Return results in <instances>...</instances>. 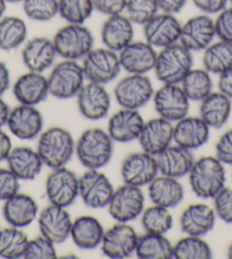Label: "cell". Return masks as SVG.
I'll list each match as a JSON object with an SVG mask.
<instances>
[{"instance_id": "cell-1", "label": "cell", "mask_w": 232, "mask_h": 259, "mask_svg": "<svg viewBox=\"0 0 232 259\" xmlns=\"http://www.w3.org/2000/svg\"><path fill=\"white\" fill-rule=\"evenodd\" d=\"M35 150L44 166L56 169L68 166L75 154V142L68 129L52 126L40 134Z\"/></svg>"}, {"instance_id": "cell-2", "label": "cell", "mask_w": 232, "mask_h": 259, "mask_svg": "<svg viewBox=\"0 0 232 259\" xmlns=\"http://www.w3.org/2000/svg\"><path fill=\"white\" fill-rule=\"evenodd\" d=\"M114 153V141L101 128H89L75 142V154L87 169H101L109 163Z\"/></svg>"}, {"instance_id": "cell-3", "label": "cell", "mask_w": 232, "mask_h": 259, "mask_svg": "<svg viewBox=\"0 0 232 259\" xmlns=\"http://www.w3.org/2000/svg\"><path fill=\"white\" fill-rule=\"evenodd\" d=\"M188 176L193 193L203 200L213 199L226 182L224 164L211 155L195 160Z\"/></svg>"}, {"instance_id": "cell-4", "label": "cell", "mask_w": 232, "mask_h": 259, "mask_svg": "<svg viewBox=\"0 0 232 259\" xmlns=\"http://www.w3.org/2000/svg\"><path fill=\"white\" fill-rule=\"evenodd\" d=\"M194 66L193 52L177 42L160 49L156 57L154 72L162 83H180Z\"/></svg>"}, {"instance_id": "cell-5", "label": "cell", "mask_w": 232, "mask_h": 259, "mask_svg": "<svg viewBox=\"0 0 232 259\" xmlns=\"http://www.w3.org/2000/svg\"><path fill=\"white\" fill-rule=\"evenodd\" d=\"M57 55L63 60H82L93 48L95 37L84 24L68 23L52 38Z\"/></svg>"}, {"instance_id": "cell-6", "label": "cell", "mask_w": 232, "mask_h": 259, "mask_svg": "<svg viewBox=\"0 0 232 259\" xmlns=\"http://www.w3.org/2000/svg\"><path fill=\"white\" fill-rule=\"evenodd\" d=\"M49 94L58 100H69L78 95L86 75L78 61L63 60L52 66L47 77Z\"/></svg>"}, {"instance_id": "cell-7", "label": "cell", "mask_w": 232, "mask_h": 259, "mask_svg": "<svg viewBox=\"0 0 232 259\" xmlns=\"http://www.w3.org/2000/svg\"><path fill=\"white\" fill-rule=\"evenodd\" d=\"M81 65L88 81L104 86L118 78L122 70L119 53L106 47L92 48L82 59Z\"/></svg>"}, {"instance_id": "cell-8", "label": "cell", "mask_w": 232, "mask_h": 259, "mask_svg": "<svg viewBox=\"0 0 232 259\" xmlns=\"http://www.w3.org/2000/svg\"><path fill=\"white\" fill-rule=\"evenodd\" d=\"M154 86L146 74H130L122 78L114 88V98L123 109L139 110L153 100Z\"/></svg>"}, {"instance_id": "cell-9", "label": "cell", "mask_w": 232, "mask_h": 259, "mask_svg": "<svg viewBox=\"0 0 232 259\" xmlns=\"http://www.w3.org/2000/svg\"><path fill=\"white\" fill-rule=\"evenodd\" d=\"M114 191L110 180L100 169H87L79 177V198L90 209L107 208Z\"/></svg>"}, {"instance_id": "cell-10", "label": "cell", "mask_w": 232, "mask_h": 259, "mask_svg": "<svg viewBox=\"0 0 232 259\" xmlns=\"http://www.w3.org/2000/svg\"><path fill=\"white\" fill-rule=\"evenodd\" d=\"M110 217L120 223H130L141 216L145 209V194L141 187L126 184L114 191L107 205Z\"/></svg>"}, {"instance_id": "cell-11", "label": "cell", "mask_w": 232, "mask_h": 259, "mask_svg": "<svg viewBox=\"0 0 232 259\" xmlns=\"http://www.w3.org/2000/svg\"><path fill=\"white\" fill-rule=\"evenodd\" d=\"M44 191L49 203L69 208L79 198V177L66 166L51 169Z\"/></svg>"}, {"instance_id": "cell-12", "label": "cell", "mask_w": 232, "mask_h": 259, "mask_svg": "<svg viewBox=\"0 0 232 259\" xmlns=\"http://www.w3.org/2000/svg\"><path fill=\"white\" fill-rule=\"evenodd\" d=\"M153 102L158 117L172 123L187 117L190 110V101L180 83H163L154 93Z\"/></svg>"}, {"instance_id": "cell-13", "label": "cell", "mask_w": 232, "mask_h": 259, "mask_svg": "<svg viewBox=\"0 0 232 259\" xmlns=\"http://www.w3.org/2000/svg\"><path fill=\"white\" fill-rule=\"evenodd\" d=\"M139 235L129 223L116 222L105 231L100 243L101 252L111 259H126L136 253Z\"/></svg>"}, {"instance_id": "cell-14", "label": "cell", "mask_w": 232, "mask_h": 259, "mask_svg": "<svg viewBox=\"0 0 232 259\" xmlns=\"http://www.w3.org/2000/svg\"><path fill=\"white\" fill-rule=\"evenodd\" d=\"M40 234L46 236L55 244L64 243L71 238L73 220L68 208L49 203L38 215Z\"/></svg>"}, {"instance_id": "cell-15", "label": "cell", "mask_w": 232, "mask_h": 259, "mask_svg": "<svg viewBox=\"0 0 232 259\" xmlns=\"http://www.w3.org/2000/svg\"><path fill=\"white\" fill-rule=\"evenodd\" d=\"M158 174L157 159L145 151L133 152L127 155L121 164L123 182L133 186H148Z\"/></svg>"}, {"instance_id": "cell-16", "label": "cell", "mask_w": 232, "mask_h": 259, "mask_svg": "<svg viewBox=\"0 0 232 259\" xmlns=\"http://www.w3.org/2000/svg\"><path fill=\"white\" fill-rule=\"evenodd\" d=\"M180 21L174 14L157 13L155 16L142 25L145 41L154 48H165L180 41Z\"/></svg>"}, {"instance_id": "cell-17", "label": "cell", "mask_w": 232, "mask_h": 259, "mask_svg": "<svg viewBox=\"0 0 232 259\" xmlns=\"http://www.w3.org/2000/svg\"><path fill=\"white\" fill-rule=\"evenodd\" d=\"M75 97L79 112L87 120L98 121L108 115L111 101L104 84L89 81L83 84Z\"/></svg>"}, {"instance_id": "cell-18", "label": "cell", "mask_w": 232, "mask_h": 259, "mask_svg": "<svg viewBox=\"0 0 232 259\" xmlns=\"http://www.w3.org/2000/svg\"><path fill=\"white\" fill-rule=\"evenodd\" d=\"M44 120L37 106L20 104L11 109L7 127L21 141H32L43 132Z\"/></svg>"}, {"instance_id": "cell-19", "label": "cell", "mask_w": 232, "mask_h": 259, "mask_svg": "<svg viewBox=\"0 0 232 259\" xmlns=\"http://www.w3.org/2000/svg\"><path fill=\"white\" fill-rule=\"evenodd\" d=\"M215 37V23L211 15L199 14L190 17L182 24L179 42L193 53L203 52Z\"/></svg>"}, {"instance_id": "cell-20", "label": "cell", "mask_w": 232, "mask_h": 259, "mask_svg": "<svg viewBox=\"0 0 232 259\" xmlns=\"http://www.w3.org/2000/svg\"><path fill=\"white\" fill-rule=\"evenodd\" d=\"M57 56L52 39L47 37H34L26 40L21 53L22 62L25 68L40 73L52 68Z\"/></svg>"}, {"instance_id": "cell-21", "label": "cell", "mask_w": 232, "mask_h": 259, "mask_svg": "<svg viewBox=\"0 0 232 259\" xmlns=\"http://www.w3.org/2000/svg\"><path fill=\"white\" fill-rule=\"evenodd\" d=\"M174 124L160 117L153 118L145 122L138 142L142 151L157 157L166 150L173 142Z\"/></svg>"}, {"instance_id": "cell-22", "label": "cell", "mask_w": 232, "mask_h": 259, "mask_svg": "<svg viewBox=\"0 0 232 259\" xmlns=\"http://www.w3.org/2000/svg\"><path fill=\"white\" fill-rule=\"evenodd\" d=\"M157 52L147 41H132L119 52L122 70L130 74H147L154 71Z\"/></svg>"}, {"instance_id": "cell-23", "label": "cell", "mask_w": 232, "mask_h": 259, "mask_svg": "<svg viewBox=\"0 0 232 259\" xmlns=\"http://www.w3.org/2000/svg\"><path fill=\"white\" fill-rule=\"evenodd\" d=\"M144 124L145 120L139 110L122 108L109 118L107 133L114 142L127 144L138 141Z\"/></svg>"}, {"instance_id": "cell-24", "label": "cell", "mask_w": 232, "mask_h": 259, "mask_svg": "<svg viewBox=\"0 0 232 259\" xmlns=\"http://www.w3.org/2000/svg\"><path fill=\"white\" fill-rule=\"evenodd\" d=\"M13 95L20 104L32 106L41 104L50 95L48 79L43 73L28 71L20 75L13 84Z\"/></svg>"}, {"instance_id": "cell-25", "label": "cell", "mask_w": 232, "mask_h": 259, "mask_svg": "<svg viewBox=\"0 0 232 259\" xmlns=\"http://www.w3.org/2000/svg\"><path fill=\"white\" fill-rule=\"evenodd\" d=\"M38 215L39 207L37 201L29 194L19 192L4 201L3 217L8 225L25 229L37 221Z\"/></svg>"}, {"instance_id": "cell-26", "label": "cell", "mask_w": 232, "mask_h": 259, "mask_svg": "<svg viewBox=\"0 0 232 259\" xmlns=\"http://www.w3.org/2000/svg\"><path fill=\"white\" fill-rule=\"evenodd\" d=\"M135 24L127 15L116 14L108 16L100 30V39L106 48L116 53L133 41Z\"/></svg>"}, {"instance_id": "cell-27", "label": "cell", "mask_w": 232, "mask_h": 259, "mask_svg": "<svg viewBox=\"0 0 232 259\" xmlns=\"http://www.w3.org/2000/svg\"><path fill=\"white\" fill-rule=\"evenodd\" d=\"M209 131L202 118L187 115L174 124L173 142L188 150H197L208 142Z\"/></svg>"}, {"instance_id": "cell-28", "label": "cell", "mask_w": 232, "mask_h": 259, "mask_svg": "<svg viewBox=\"0 0 232 259\" xmlns=\"http://www.w3.org/2000/svg\"><path fill=\"white\" fill-rule=\"evenodd\" d=\"M216 215L214 209L205 203H193L182 211L179 224L186 235L204 238L215 226Z\"/></svg>"}, {"instance_id": "cell-29", "label": "cell", "mask_w": 232, "mask_h": 259, "mask_svg": "<svg viewBox=\"0 0 232 259\" xmlns=\"http://www.w3.org/2000/svg\"><path fill=\"white\" fill-rule=\"evenodd\" d=\"M7 168L20 181H34L42 171L43 162L37 150L29 146L13 147L6 160Z\"/></svg>"}, {"instance_id": "cell-30", "label": "cell", "mask_w": 232, "mask_h": 259, "mask_svg": "<svg viewBox=\"0 0 232 259\" xmlns=\"http://www.w3.org/2000/svg\"><path fill=\"white\" fill-rule=\"evenodd\" d=\"M156 159H157L160 175L177 178V180L188 176L195 162L193 151L177 144L169 145Z\"/></svg>"}, {"instance_id": "cell-31", "label": "cell", "mask_w": 232, "mask_h": 259, "mask_svg": "<svg viewBox=\"0 0 232 259\" xmlns=\"http://www.w3.org/2000/svg\"><path fill=\"white\" fill-rule=\"evenodd\" d=\"M148 196L151 203L171 210L185 199V189L179 180L160 175L148 184Z\"/></svg>"}, {"instance_id": "cell-32", "label": "cell", "mask_w": 232, "mask_h": 259, "mask_svg": "<svg viewBox=\"0 0 232 259\" xmlns=\"http://www.w3.org/2000/svg\"><path fill=\"white\" fill-rule=\"evenodd\" d=\"M231 98L221 92H212L200 102L199 117L207 123L209 128H223L231 117Z\"/></svg>"}, {"instance_id": "cell-33", "label": "cell", "mask_w": 232, "mask_h": 259, "mask_svg": "<svg viewBox=\"0 0 232 259\" xmlns=\"http://www.w3.org/2000/svg\"><path fill=\"white\" fill-rule=\"evenodd\" d=\"M104 234V226L96 217L83 215L73 221L71 239L80 249L92 250L100 247Z\"/></svg>"}, {"instance_id": "cell-34", "label": "cell", "mask_w": 232, "mask_h": 259, "mask_svg": "<svg viewBox=\"0 0 232 259\" xmlns=\"http://www.w3.org/2000/svg\"><path fill=\"white\" fill-rule=\"evenodd\" d=\"M28 39V25L19 16H3L0 19V49L12 52L20 48Z\"/></svg>"}, {"instance_id": "cell-35", "label": "cell", "mask_w": 232, "mask_h": 259, "mask_svg": "<svg viewBox=\"0 0 232 259\" xmlns=\"http://www.w3.org/2000/svg\"><path fill=\"white\" fill-rule=\"evenodd\" d=\"M204 69L211 74L220 75L232 68V44L220 40L203 51Z\"/></svg>"}, {"instance_id": "cell-36", "label": "cell", "mask_w": 232, "mask_h": 259, "mask_svg": "<svg viewBox=\"0 0 232 259\" xmlns=\"http://www.w3.org/2000/svg\"><path fill=\"white\" fill-rule=\"evenodd\" d=\"M135 254L140 259H171L173 243L166 235L145 233L138 239Z\"/></svg>"}, {"instance_id": "cell-37", "label": "cell", "mask_w": 232, "mask_h": 259, "mask_svg": "<svg viewBox=\"0 0 232 259\" xmlns=\"http://www.w3.org/2000/svg\"><path fill=\"white\" fill-rule=\"evenodd\" d=\"M29 240L23 229L11 225L4 229L0 227V258H23Z\"/></svg>"}, {"instance_id": "cell-38", "label": "cell", "mask_w": 232, "mask_h": 259, "mask_svg": "<svg viewBox=\"0 0 232 259\" xmlns=\"http://www.w3.org/2000/svg\"><path fill=\"white\" fill-rule=\"evenodd\" d=\"M189 101L202 102L213 92V80L211 73L205 69H191L180 82Z\"/></svg>"}, {"instance_id": "cell-39", "label": "cell", "mask_w": 232, "mask_h": 259, "mask_svg": "<svg viewBox=\"0 0 232 259\" xmlns=\"http://www.w3.org/2000/svg\"><path fill=\"white\" fill-rule=\"evenodd\" d=\"M141 226L146 233L166 235L173 227V216L169 209L153 204L144 209L141 216Z\"/></svg>"}, {"instance_id": "cell-40", "label": "cell", "mask_w": 232, "mask_h": 259, "mask_svg": "<svg viewBox=\"0 0 232 259\" xmlns=\"http://www.w3.org/2000/svg\"><path fill=\"white\" fill-rule=\"evenodd\" d=\"M213 250L202 236L186 235L173 243V258L176 259H211Z\"/></svg>"}, {"instance_id": "cell-41", "label": "cell", "mask_w": 232, "mask_h": 259, "mask_svg": "<svg viewBox=\"0 0 232 259\" xmlns=\"http://www.w3.org/2000/svg\"><path fill=\"white\" fill-rule=\"evenodd\" d=\"M93 11L92 0H58V15L73 24H84Z\"/></svg>"}, {"instance_id": "cell-42", "label": "cell", "mask_w": 232, "mask_h": 259, "mask_svg": "<svg viewBox=\"0 0 232 259\" xmlns=\"http://www.w3.org/2000/svg\"><path fill=\"white\" fill-rule=\"evenodd\" d=\"M26 17L35 22H48L58 15V0H23Z\"/></svg>"}, {"instance_id": "cell-43", "label": "cell", "mask_w": 232, "mask_h": 259, "mask_svg": "<svg viewBox=\"0 0 232 259\" xmlns=\"http://www.w3.org/2000/svg\"><path fill=\"white\" fill-rule=\"evenodd\" d=\"M126 15L133 24L144 25L159 13L157 0H127Z\"/></svg>"}, {"instance_id": "cell-44", "label": "cell", "mask_w": 232, "mask_h": 259, "mask_svg": "<svg viewBox=\"0 0 232 259\" xmlns=\"http://www.w3.org/2000/svg\"><path fill=\"white\" fill-rule=\"evenodd\" d=\"M55 243L40 234L33 239H30L26 245L24 259H56L57 250Z\"/></svg>"}, {"instance_id": "cell-45", "label": "cell", "mask_w": 232, "mask_h": 259, "mask_svg": "<svg viewBox=\"0 0 232 259\" xmlns=\"http://www.w3.org/2000/svg\"><path fill=\"white\" fill-rule=\"evenodd\" d=\"M213 209L216 218L232 224V189L224 186L213 198Z\"/></svg>"}, {"instance_id": "cell-46", "label": "cell", "mask_w": 232, "mask_h": 259, "mask_svg": "<svg viewBox=\"0 0 232 259\" xmlns=\"http://www.w3.org/2000/svg\"><path fill=\"white\" fill-rule=\"evenodd\" d=\"M20 180L8 168L0 167V201H6L20 192Z\"/></svg>"}, {"instance_id": "cell-47", "label": "cell", "mask_w": 232, "mask_h": 259, "mask_svg": "<svg viewBox=\"0 0 232 259\" xmlns=\"http://www.w3.org/2000/svg\"><path fill=\"white\" fill-rule=\"evenodd\" d=\"M216 37L220 40L232 44V6L225 7L214 20Z\"/></svg>"}, {"instance_id": "cell-48", "label": "cell", "mask_w": 232, "mask_h": 259, "mask_svg": "<svg viewBox=\"0 0 232 259\" xmlns=\"http://www.w3.org/2000/svg\"><path fill=\"white\" fill-rule=\"evenodd\" d=\"M215 157L226 166H232V128L218 138L215 145Z\"/></svg>"}, {"instance_id": "cell-49", "label": "cell", "mask_w": 232, "mask_h": 259, "mask_svg": "<svg viewBox=\"0 0 232 259\" xmlns=\"http://www.w3.org/2000/svg\"><path fill=\"white\" fill-rule=\"evenodd\" d=\"M92 5L95 11L100 14L111 16L124 13L127 0H92Z\"/></svg>"}, {"instance_id": "cell-50", "label": "cell", "mask_w": 232, "mask_h": 259, "mask_svg": "<svg viewBox=\"0 0 232 259\" xmlns=\"http://www.w3.org/2000/svg\"><path fill=\"white\" fill-rule=\"evenodd\" d=\"M196 8L203 13V14L214 15L218 14L225 7H227L229 0H191Z\"/></svg>"}, {"instance_id": "cell-51", "label": "cell", "mask_w": 232, "mask_h": 259, "mask_svg": "<svg viewBox=\"0 0 232 259\" xmlns=\"http://www.w3.org/2000/svg\"><path fill=\"white\" fill-rule=\"evenodd\" d=\"M188 3V0H157L159 11L168 14H178Z\"/></svg>"}, {"instance_id": "cell-52", "label": "cell", "mask_w": 232, "mask_h": 259, "mask_svg": "<svg viewBox=\"0 0 232 259\" xmlns=\"http://www.w3.org/2000/svg\"><path fill=\"white\" fill-rule=\"evenodd\" d=\"M218 92H221L232 100V68L218 75L217 80Z\"/></svg>"}, {"instance_id": "cell-53", "label": "cell", "mask_w": 232, "mask_h": 259, "mask_svg": "<svg viewBox=\"0 0 232 259\" xmlns=\"http://www.w3.org/2000/svg\"><path fill=\"white\" fill-rule=\"evenodd\" d=\"M12 150L13 143L11 136L4 132L3 129H0V162L6 161Z\"/></svg>"}, {"instance_id": "cell-54", "label": "cell", "mask_w": 232, "mask_h": 259, "mask_svg": "<svg viewBox=\"0 0 232 259\" xmlns=\"http://www.w3.org/2000/svg\"><path fill=\"white\" fill-rule=\"evenodd\" d=\"M11 87V72L6 63L0 61V97Z\"/></svg>"}, {"instance_id": "cell-55", "label": "cell", "mask_w": 232, "mask_h": 259, "mask_svg": "<svg viewBox=\"0 0 232 259\" xmlns=\"http://www.w3.org/2000/svg\"><path fill=\"white\" fill-rule=\"evenodd\" d=\"M11 108L7 103L4 101L3 97H0V129L7 126L8 117H10Z\"/></svg>"}, {"instance_id": "cell-56", "label": "cell", "mask_w": 232, "mask_h": 259, "mask_svg": "<svg viewBox=\"0 0 232 259\" xmlns=\"http://www.w3.org/2000/svg\"><path fill=\"white\" fill-rule=\"evenodd\" d=\"M6 8H7L6 0H0V19H2L3 16H5Z\"/></svg>"}, {"instance_id": "cell-57", "label": "cell", "mask_w": 232, "mask_h": 259, "mask_svg": "<svg viewBox=\"0 0 232 259\" xmlns=\"http://www.w3.org/2000/svg\"><path fill=\"white\" fill-rule=\"evenodd\" d=\"M226 257L232 259V243L227 247V250H226Z\"/></svg>"}, {"instance_id": "cell-58", "label": "cell", "mask_w": 232, "mask_h": 259, "mask_svg": "<svg viewBox=\"0 0 232 259\" xmlns=\"http://www.w3.org/2000/svg\"><path fill=\"white\" fill-rule=\"evenodd\" d=\"M22 2H23V0H6L7 4L8 3H10V4H17V3H22Z\"/></svg>"}, {"instance_id": "cell-59", "label": "cell", "mask_w": 232, "mask_h": 259, "mask_svg": "<svg viewBox=\"0 0 232 259\" xmlns=\"http://www.w3.org/2000/svg\"><path fill=\"white\" fill-rule=\"evenodd\" d=\"M62 258H77V256H74V254H68V256H62Z\"/></svg>"}, {"instance_id": "cell-60", "label": "cell", "mask_w": 232, "mask_h": 259, "mask_svg": "<svg viewBox=\"0 0 232 259\" xmlns=\"http://www.w3.org/2000/svg\"><path fill=\"white\" fill-rule=\"evenodd\" d=\"M229 3H230V5L232 6V0H229Z\"/></svg>"}]
</instances>
